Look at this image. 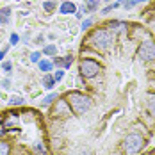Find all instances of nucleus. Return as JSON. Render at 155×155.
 <instances>
[{"mask_svg":"<svg viewBox=\"0 0 155 155\" xmlns=\"http://www.w3.org/2000/svg\"><path fill=\"white\" fill-rule=\"evenodd\" d=\"M78 155H93V153H91L89 150H80V153H78Z\"/></svg>","mask_w":155,"mask_h":155,"instance_id":"c85d7f7f","label":"nucleus"},{"mask_svg":"<svg viewBox=\"0 0 155 155\" xmlns=\"http://www.w3.org/2000/svg\"><path fill=\"white\" fill-rule=\"evenodd\" d=\"M43 54H47V55H55V54H57V47H55V45H47V47L43 48Z\"/></svg>","mask_w":155,"mask_h":155,"instance_id":"2eb2a0df","label":"nucleus"},{"mask_svg":"<svg viewBox=\"0 0 155 155\" xmlns=\"http://www.w3.org/2000/svg\"><path fill=\"white\" fill-rule=\"evenodd\" d=\"M31 61L32 62H39L41 61V52H34V54L31 55Z\"/></svg>","mask_w":155,"mask_h":155,"instance_id":"5701e85b","label":"nucleus"},{"mask_svg":"<svg viewBox=\"0 0 155 155\" xmlns=\"http://www.w3.org/2000/svg\"><path fill=\"white\" fill-rule=\"evenodd\" d=\"M71 114V107L68 104V100H55V109H54V116L66 118Z\"/></svg>","mask_w":155,"mask_h":155,"instance_id":"423d86ee","label":"nucleus"},{"mask_svg":"<svg viewBox=\"0 0 155 155\" xmlns=\"http://www.w3.org/2000/svg\"><path fill=\"white\" fill-rule=\"evenodd\" d=\"M144 2H148V0H123V7L125 9H132L137 4H144Z\"/></svg>","mask_w":155,"mask_h":155,"instance_id":"ddd939ff","label":"nucleus"},{"mask_svg":"<svg viewBox=\"0 0 155 155\" xmlns=\"http://www.w3.org/2000/svg\"><path fill=\"white\" fill-rule=\"evenodd\" d=\"M21 104H23V98L21 96H13L9 100V105H21Z\"/></svg>","mask_w":155,"mask_h":155,"instance_id":"6ab92c4d","label":"nucleus"},{"mask_svg":"<svg viewBox=\"0 0 155 155\" xmlns=\"http://www.w3.org/2000/svg\"><path fill=\"white\" fill-rule=\"evenodd\" d=\"M62 61H64V66H62V68H70V66H71V62H73V55H66Z\"/></svg>","mask_w":155,"mask_h":155,"instance_id":"aec40b11","label":"nucleus"},{"mask_svg":"<svg viewBox=\"0 0 155 155\" xmlns=\"http://www.w3.org/2000/svg\"><path fill=\"white\" fill-rule=\"evenodd\" d=\"M38 64H39V70H41V71H50V70H52V66H54L50 61H43V59L38 62Z\"/></svg>","mask_w":155,"mask_h":155,"instance_id":"4468645a","label":"nucleus"},{"mask_svg":"<svg viewBox=\"0 0 155 155\" xmlns=\"http://www.w3.org/2000/svg\"><path fill=\"white\" fill-rule=\"evenodd\" d=\"M143 148H144V137L139 134H128L123 139V150L128 155L139 153Z\"/></svg>","mask_w":155,"mask_h":155,"instance_id":"7ed1b4c3","label":"nucleus"},{"mask_svg":"<svg viewBox=\"0 0 155 155\" xmlns=\"http://www.w3.org/2000/svg\"><path fill=\"white\" fill-rule=\"evenodd\" d=\"M66 100H68L71 110H73L77 116H82V114L89 112L91 107H93V100H91L87 94L80 93V91H70V93L66 94Z\"/></svg>","mask_w":155,"mask_h":155,"instance_id":"f257e3e1","label":"nucleus"},{"mask_svg":"<svg viewBox=\"0 0 155 155\" xmlns=\"http://www.w3.org/2000/svg\"><path fill=\"white\" fill-rule=\"evenodd\" d=\"M5 54H7V48H2V50H0V61L4 59V55H5Z\"/></svg>","mask_w":155,"mask_h":155,"instance_id":"cd10ccee","label":"nucleus"},{"mask_svg":"<svg viewBox=\"0 0 155 155\" xmlns=\"http://www.w3.org/2000/svg\"><path fill=\"white\" fill-rule=\"evenodd\" d=\"M153 27H155V21H153Z\"/></svg>","mask_w":155,"mask_h":155,"instance_id":"7c9ffc66","label":"nucleus"},{"mask_svg":"<svg viewBox=\"0 0 155 155\" xmlns=\"http://www.w3.org/2000/svg\"><path fill=\"white\" fill-rule=\"evenodd\" d=\"M43 9H45V11H54V9H55V2H52V0L43 2Z\"/></svg>","mask_w":155,"mask_h":155,"instance_id":"a211bd4d","label":"nucleus"},{"mask_svg":"<svg viewBox=\"0 0 155 155\" xmlns=\"http://www.w3.org/2000/svg\"><path fill=\"white\" fill-rule=\"evenodd\" d=\"M57 98H59V96H57V93H50V94H47V96L43 98L41 105H43V107H48V105H50V104H54Z\"/></svg>","mask_w":155,"mask_h":155,"instance_id":"9b49d317","label":"nucleus"},{"mask_svg":"<svg viewBox=\"0 0 155 155\" xmlns=\"http://www.w3.org/2000/svg\"><path fill=\"white\" fill-rule=\"evenodd\" d=\"M2 68H4V71H9V70L13 68V64H11V62H9V61H5V62H4V64H2Z\"/></svg>","mask_w":155,"mask_h":155,"instance_id":"a878e982","label":"nucleus"},{"mask_svg":"<svg viewBox=\"0 0 155 155\" xmlns=\"http://www.w3.org/2000/svg\"><path fill=\"white\" fill-rule=\"evenodd\" d=\"M61 13L62 15H73V13H77V7L73 2H64L61 5Z\"/></svg>","mask_w":155,"mask_h":155,"instance_id":"6e6552de","label":"nucleus"},{"mask_svg":"<svg viewBox=\"0 0 155 155\" xmlns=\"http://www.w3.org/2000/svg\"><path fill=\"white\" fill-rule=\"evenodd\" d=\"M104 2H110V0H104Z\"/></svg>","mask_w":155,"mask_h":155,"instance_id":"c756f323","label":"nucleus"},{"mask_svg":"<svg viewBox=\"0 0 155 155\" xmlns=\"http://www.w3.org/2000/svg\"><path fill=\"white\" fill-rule=\"evenodd\" d=\"M62 77H64V71H62V70H57V71L54 73V80H55V82L62 80Z\"/></svg>","mask_w":155,"mask_h":155,"instance_id":"412c9836","label":"nucleus"},{"mask_svg":"<svg viewBox=\"0 0 155 155\" xmlns=\"http://www.w3.org/2000/svg\"><path fill=\"white\" fill-rule=\"evenodd\" d=\"M9 152H11L9 144L5 141H0V155H9Z\"/></svg>","mask_w":155,"mask_h":155,"instance_id":"dca6fc26","label":"nucleus"},{"mask_svg":"<svg viewBox=\"0 0 155 155\" xmlns=\"http://www.w3.org/2000/svg\"><path fill=\"white\" fill-rule=\"evenodd\" d=\"M125 29H127V23H125V21H110V23H109V31L112 32V34L123 32Z\"/></svg>","mask_w":155,"mask_h":155,"instance_id":"0eeeda50","label":"nucleus"},{"mask_svg":"<svg viewBox=\"0 0 155 155\" xmlns=\"http://www.w3.org/2000/svg\"><path fill=\"white\" fill-rule=\"evenodd\" d=\"M18 41H20V36H18V34H11V38H9V43H11V45H16Z\"/></svg>","mask_w":155,"mask_h":155,"instance_id":"b1692460","label":"nucleus"},{"mask_svg":"<svg viewBox=\"0 0 155 155\" xmlns=\"http://www.w3.org/2000/svg\"><path fill=\"white\" fill-rule=\"evenodd\" d=\"M87 4V9L89 11H96L98 9V0H84Z\"/></svg>","mask_w":155,"mask_h":155,"instance_id":"f3484780","label":"nucleus"},{"mask_svg":"<svg viewBox=\"0 0 155 155\" xmlns=\"http://www.w3.org/2000/svg\"><path fill=\"white\" fill-rule=\"evenodd\" d=\"M146 109H148L150 114L155 116V94H150V96H148V100H146Z\"/></svg>","mask_w":155,"mask_h":155,"instance_id":"f8f14e48","label":"nucleus"},{"mask_svg":"<svg viewBox=\"0 0 155 155\" xmlns=\"http://www.w3.org/2000/svg\"><path fill=\"white\" fill-rule=\"evenodd\" d=\"M36 150H38V152H41V153H47V150H45V146H43V144H39V143L36 144Z\"/></svg>","mask_w":155,"mask_h":155,"instance_id":"bb28decb","label":"nucleus"},{"mask_svg":"<svg viewBox=\"0 0 155 155\" xmlns=\"http://www.w3.org/2000/svg\"><path fill=\"white\" fill-rule=\"evenodd\" d=\"M41 84H43V87H47V89H52V87L55 86L54 75H45V77H43V80H41Z\"/></svg>","mask_w":155,"mask_h":155,"instance_id":"9d476101","label":"nucleus"},{"mask_svg":"<svg viewBox=\"0 0 155 155\" xmlns=\"http://www.w3.org/2000/svg\"><path fill=\"white\" fill-rule=\"evenodd\" d=\"M91 25H93V20H89V18H87V20H84V21H82V31H87Z\"/></svg>","mask_w":155,"mask_h":155,"instance_id":"4be33fe9","label":"nucleus"},{"mask_svg":"<svg viewBox=\"0 0 155 155\" xmlns=\"http://www.w3.org/2000/svg\"><path fill=\"white\" fill-rule=\"evenodd\" d=\"M78 71H80V75L84 78H93L102 71V66L94 59H82L78 62Z\"/></svg>","mask_w":155,"mask_h":155,"instance_id":"20e7f679","label":"nucleus"},{"mask_svg":"<svg viewBox=\"0 0 155 155\" xmlns=\"http://www.w3.org/2000/svg\"><path fill=\"white\" fill-rule=\"evenodd\" d=\"M137 57L141 61H153L155 59V41L153 39H144L137 50Z\"/></svg>","mask_w":155,"mask_h":155,"instance_id":"39448f33","label":"nucleus"},{"mask_svg":"<svg viewBox=\"0 0 155 155\" xmlns=\"http://www.w3.org/2000/svg\"><path fill=\"white\" fill-rule=\"evenodd\" d=\"M87 43L93 48H96V50H107L114 43V34L109 31V29H94L89 34Z\"/></svg>","mask_w":155,"mask_h":155,"instance_id":"f03ea898","label":"nucleus"},{"mask_svg":"<svg viewBox=\"0 0 155 155\" xmlns=\"http://www.w3.org/2000/svg\"><path fill=\"white\" fill-rule=\"evenodd\" d=\"M9 18H11V7H2L0 9V23L2 25H7L9 23Z\"/></svg>","mask_w":155,"mask_h":155,"instance_id":"1a4fd4ad","label":"nucleus"},{"mask_svg":"<svg viewBox=\"0 0 155 155\" xmlns=\"http://www.w3.org/2000/svg\"><path fill=\"white\" fill-rule=\"evenodd\" d=\"M2 87H4V89H9V87H11V80H9V78L2 80Z\"/></svg>","mask_w":155,"mask_h":155,"instance_id":"393cba45","label":"nucleus"}]
</instances>
